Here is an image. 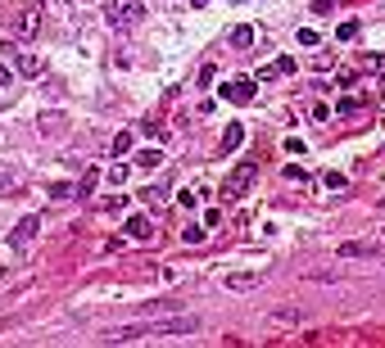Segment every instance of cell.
<instances>
[{
	"label": "cell",
	"instance_id": "cell-1",
	"mask_svg": "<svg viewBox=\"0 0 385 348\" xmlns=\"http://www.w3.org/2000/svg\"><path fill=\"white\" fill-rule=\"evenodd\" d=\"M104 18H109V27H118V32H132V27L146 18V0H109V5H104Z\"/></svg>",
	"mask_w": 385,
	"mask_h": 348
},
{
	"label": "cell",
	"instance_id": "cell-2",
	"mask_svg": "<svg viewBox=\"0 0 385 348\" xmlns=\"http://www.w3.org/2000/svg\"><path fill=\"white\" fill-rule=\"evenodd\" d=\"M200 317H168V321L146 326V340H181V335H195Z\"/></svg>",
	"mask_w": 385,
	"mask_h": 348
},
{
	"label": "cell",
	"instance_id": "cell-3",
	"mask_svg": "<svg viewBox=\"0 0 385 348\" xmlns=\"http://www.w3.org/2000/svg\"><path fill=\"white\" fill-rule=\"evenodd\" d=\"M14 32L23 36V41H32V36L41 32V5H36V0H18L14 5Z\"/></svg>",
	"mask_w": 385,
	"mask_h": 348
},
{
	"label": "cell",
	"instance_id": "cell-4",
	"mask_svg": "<svg viewBox=\"0 0 385 348\" xmlns=\"http://www.w3.org/2000/svg\"><path fill=\"white\" fill-rule=\"evenodd\" d=\"M254 181H258V168H254V163H240V168L227 177V190H223V195H227V199H240L249 186H254Z\"/></svg>",
	"mask_w": 385,
	"mask_h": 348
},
{
	"label": "cell",
	"instance_id": "cell-5",
	"mask_svg": "<svg viewBox=\"0 0 385 348\" xmlns=\"http://www.w3.org/2000/svg\"><path fill=\"white\" fill-rule=\"evenodd\" d=\"M258 91V77H236V82H223V100L231 104H249Z\"/></svg>",
	"mask_w": 385,
	"mask_h": 348
},
{
	"label": "cell",
	"instance_id": "cell-6",
	"mask_svg": "<svg viewBox=\"0 0 385 348\" xmlns=\"http://www.w3.org/2000/svg\"><path fill=\"white\" fill-rule=\"evenodd\" d=\"M267 280V272H227L223 285L231 289V294H249V289H258Z\"/></svg>",
	"mask_w": 385,
	"mask_h": 348
},
{
	"label": "cell",
	"instance_id": "cell-7",
	"mask_svg": "<svg viewBox=\"0 0 385 348\" xmlns=\"http://www.w3.org/2000/svg\"><path fill=\"white\" fill-rule=\"evenodd\" d=\"M122 235H127V240H141V245H146V240H154V222L136 212V217H127V222H122Z\"/></svg>",
	"mask_w": 385,
	"mask_h": 348
},
{
	"label": "cell",
	"instance_id": "cell-8",
	"mask_svg": "<svg viewBox=\"0 0 385 348\" xmlns=\"http://www.w3.org/2000/svg\"><path fill=\"white\" fill-rule=\"evenodd\" d=\"M36 226H41V217H36V212H27V217H23V222H18V226H14V231H9V245H14V249H23V245H27V240H32V235H36Z\"/></svg>",
	"mask_w": 385,
	"mask_h": 348
},
{
	"label": "cell",
	"instance_id": "cell-9",
	"mask_svg": "<svg viewBox=\"0 0 385 348\" xmlns=\"http://www.w3.org/2000/svg\"><path fill=\"white\" fill-rule=\"evenodd\" d=\"M340 258H381V245H368V240H349V245H340Z\"/></svg>",
	"mask_w": 385,
	"mask_h": 348
},
{
	"label": "cell",
	"instance_id": "cell-10",
	"mask_svg": "<svg viewBox=\"0 0 385 348\" xmlns=\"http://www.w3.org/2000/svg\"><path fill=\"white\" fill-rule=\"evenodd\" d=\"M227 41H231V45H236V50H249V45H254V27H249V23H240V27H231V32H227Z\"/></svg>",
	"mask_w": 385,
	"mask_h": 348
},
{
	"label": "cell",
	"instance_id": "cell-11",
	"mask_svg": "<svg viewBox=\"0 0 385 348\" xmlns=\"http://www.w3.org/2000/svg\"><path fill=\"white\" fill-rule=\"evenodd\" d=\"M46 195H50L55 204H69V199H77V186H73V181H55V186L46 190Z\"/></svg>",
	"mask_w": 385,
	"mask_h": 348
},
{
	"label": "cell",
	"instance_id": "cell-12",
	"mask_svg": "<svg viewBox=\"0 0 385 348\" xmlns=\"http://www.w3.org/2000/svg\"><path fill=\"white\" fill-rule=\"evenodd\" d=\"M18 73H23V77H41L46 64L36 59V55H23V50H18Z\"/></svg>",
	"mask_w": 385,
	"mask_h": 348
},
{
	"label": "cell",
	"instance_id": "cell-13",
	"mask_svg": "<svg viewBox=\"0 0 385 348\" xmlns=\"http://www.w3.org/2000/svg\"><path fill=\"white\" fill-rule=\"evenodd\" d=\"M240 145H245V127H240V122H231V127L223 131V150H240Z\"/></svg>",
	"mask_w": 385,
	"mask_h": 348
},
{
	"label": "cell",
	"instance_id": "cell-14",
	"mask_svg": "<svg viewBox=\"0 0 385 348\" xmlns=\"http://www.w3.org/2000/svg\"><path fill=\"white\" fill-rule=\"evenodd\" d=\"M136 163H141V168H159V163H163V150H141Z\"/></svg>",
	"mask_w": 385,
	"mask_h": 348
},
{
	"label": "cell",
	"instance_id": "cell-15",
	"mask_svg": "<svg viewBox=\"0 0 385 348\" xmlns=\"http://www.w3.org/2000/svg\"><path fill=\"white\" fill-rule=\"evenodd\" d=\"M335 36H340V41H358V23H354V18H349V23H340V27H335Z\"/></svg>",
	"mask_w": 385,
	"mask_h": 348
},
{
	"label": "cell",
	"instance_id": "cell-16",
	"mask_svg": "<svg viewBox=\"0 0 385 348\" xmlns=\"http://www.w3.org/2000/svg\"><path fill=\"white\" fill-rule=\"evenodd\" d=\"M59 127H64V122H59V113H41V131H46V136H55Z\"/></svg>",
	"mask_w": 385,
	"mask_h": 348
},
{
	"label": "cell",
	"instance_id": "cell-17",
	"mask_svg": "<svg viewBox=\"0 0 385 348\" xmlns=\"http://www.w3.org/2000/svg\"><path fill=\"white\" fill-rule=\"evenodd\" d=\"M204 231L209 226H186V231H181V240H186V245H204Z\"/></svg>",
	"mask_w": 385,
	"mask_h": 348
},
{
	"label": "cell",
	"instance_id": "cell-18",
	"mask_svg": "<svg viewBox=\"0 0 385 348\" xmlns=\"http://www.w3.org/2000/svg\"><path fill=\"white\" fill-rule=\"evenodd\" d=\"M276 321H304V307H276Z\"/></svg>",
	"mask_w": 385,
	"mask_h": 348
},
{
	"label": "cell",
	"instance_id": "cell-19",
	"mask_svg": "<svg viewBox=\"0 0 385 348\" xmlns=\"http://www.w3.org/2000/svg\"><path fill=\"white\" fill-rule=\"evenodd\" d=\"M358 109H363L358 95H344V100H340V113H344V118H349V113H358Z\"/></svg>",
	"mask_w": 385,
	"mask_h": 348
},
{
	"label": "cell",
	"instance_id": "cell-20",
	"mask_svg": "<svg viewBox=\"0 0 385 348\" xmlns=\"http://www.w3.org/2000/svg\"><path fill=\"white\" fill-rule=\"evenodd\" d=\"M132 150V131H118V136H113V154H127Z\"/></svg>",
	"mask_w": 385,
	"mask_h": 348
},
{
	"label": "cell",
	"instance_id": "cell-21",
	"mask_svg": "<svg viewBox=\"0 0 385 348\" xmlns=\"http://www.w3.org/2000/svg\"><path fill=\"white\" fill-rule=\"evenodd\" d=\"M163 307H168V312H177V303H172V298H168V303H163V298H159V303H146L141 312H146V317H154V312H163Z\"/></svg>",
	"mask_w": 385,
	"mask_h": 348
},
{
	"label": "cell",
	"instance_id": "cell-22",
	"mask_svg": "<svg viewBox=\"0 0 385 348\" xmlns=\"http://www.w3.org/2000/svg\"><path fill=\"white\" fill-rule=\"evenodd\" d=\"M109 181H113V186H122V181H127V163H113V168H109Z\"/></svg>",
	"mask_w": 385,
	"mask_h": 348
},
{
	"label": "cell",
	"instance_id": "cell-23",
	"mask_svg": "<svg viewBox=\"0 0 385 348\" xmlns=\"http://www.w3.org/2000/svg\"><path fill=\"white\" fill-rule=\"evenodd\" d=\"M95 181H100V172H86V177H82V186H77V195H91V190H95Z\"/></svg>",
	"mask_w": 385,
	"mask_h": 348
},
{
	"label": "cell",
	"instance_id": "cell-24",
	"mask_svg": "<svg viewBox=\"0 0 385 348\" xmlns=\"http://www.w3.org/2000/svg\"><path fill=\"white\" fill-rule=\"evenodd\" d=\"M313 14H317V18H331L335 5H331V0H313Z\"/></svg>",
	"mask_w": 385,
	"mask_h": 348
},
{
	"label": "cell",
	"instance_id": "cell-25",
	"mask_svg": "<svg viewBox=\"0 0 385 348\" xmlns=\"http://www.w3.org/2000/svg\"><path fill=\"white\" fill-rule=\"evenodd\" d=\"M100 208H104V212H122V208H127V199H122V195H113V199H104Z\"/></svg>",
	"mask_w": 385,
	"mask_h": 348
},
{
	"label": "cell",
	"instance_id": "cell-26",
	"mask_svg": "<svg viewBox=\"0 0 385 348\" xmlns=\"http://www.w3.org/2000/svg\"><path fill=\"white\" fill-rule=\"evenodd\" d=\"M14 186V168H9V163H0V190H9Z\"/></svg>",
	"mask_w": 385,
	"mask_h": 348
},
{
	"label": "cell",
	"instance_id": "cell-27",
	"mask_svg": "<svg viewBox=\"0 0 385 348\" xmlns=\"http://www.w3.org/2000/svg\"><path fill=\"white\" fill-rule=\"evenodd\" d=\"M276 73H281V77L295 73V59H290V55H281V59H276Z\"/></svg>",
	"mask_w": 385,
	"mask_h": 348
},
{
	"label": "cell",
	"instance_id": "cell-28",
	"mask_svg": "<svg viewBox=\"0 0 385 348\" xmlns=\"http://www.w3.org/2000/svg\"><path fill=\"white\" fill-rule=\"evenodd\" d=\"M214 73H218L214 64H200V86H209V82H214Z\"/></svg>",
	"mask_w": 385,
	"mask_h": 348
},
{
	"label": "cell",
	"instance_id": "cell-29",
	"mask_svg": "<svg viewBox=\"0 0 385 348\" xmlns=\"http://www.w3.org/2000/svg\"><path fill=\"white\" fill-rule=\"evenodd\" d=\"M322 181H326V186H331V190H344V177H340V172H326Z\"/></svg>",
	"mask_w": 385,
	"mask_h": 348
},
{
	"label": "cell",
	"instance_id": "cell-30",
	"mask_svg": "<svg viewBox=\"0 0 385 348\" xmlns=\"http://www.w3.org/2000/svg\"><path fill=\"white\" fill-rule=\"evenodd\" d=\"M281 177H286V181H308V172H304V168H286Z\"/></svg>",
	"mask_w": 385,
	"mask_h": 348
},
{
	"label": "cell",
	"instance_id": "cell-31",
	"mask_svg": "<svg viewBox=\"0 0 385 348\" xmlns=\"http://www.w3.org/2000/svg\"><path fill=\"white\" fill-rule=\"evenodd\" d=\"M300 45H322V36H317V32H308V27H304V32H300Z\"/></svg>",
	"mask_w": 385,
	"mask_h": 348
},
{
	"label": "cell",
	"instance_id": "cell-32",
	"mask_svg": "<svg viewBox=\"0 0 385 348\" xmlns=\"http://www.w3.org/2000/svg\"><path fill=\"white\" fill-rule=\"evenodd\" d=\"M9 77H14V73H9V68H5V64H0V86H5V82H9Z\"/></svg>",
	"mask_w": 385,
	"mask_h": 348
},
{
	"label": "cell",
	"instance_id": "cell-33",
	"mask_svg": "<svg viewBox=\"0 0 385 348\" xmlns=\"http://www.w3.org/2000/svg\"><path fill=\"white\" fill-rule=\"evenodd\" d=\"M190 5H195V9H204V5H209V0H190Z\"/></svg>",
	"mask_w": 385,
	"mask_h": 348
}]
</instances>
